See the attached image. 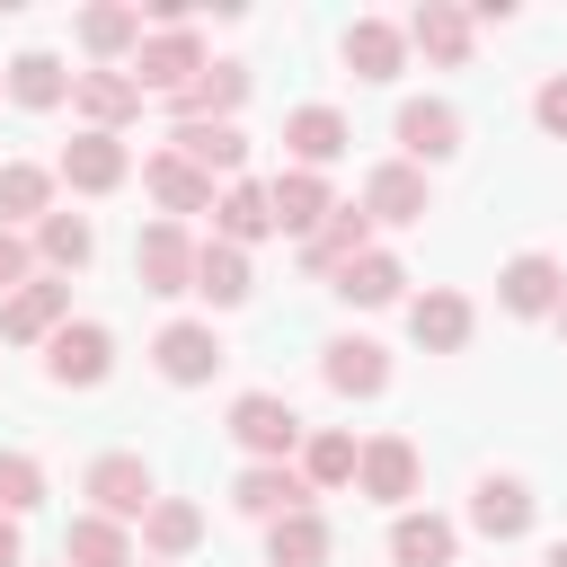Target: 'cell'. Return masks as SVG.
Returning a JSON list of instances; mask_svg holds the SVG:
<instances>
[{
    "instance_id": "52a82bcc",
    "label": "cell",
    "mask_w": 567,
    "mask_h": 567,
    "mask_svg": "<svg viewBox=\"0 0 567 567\" xmlns=\"http://www.w3.org/2000/svg\"><path fill=\"white\" fill-rule=\"evenodd\" d=\"M133 275H142V292H195V239L177 221H151L133 239Z\"/></svg>"
},
{
    "instance_id": "ba28073f",
    "label": "cell",
    "mask_w": 567,
    "mask_h": 567,
    "mask_svg": "<svg viewBox=\"0 0 567 567\" xmlns=\"http://www.w3.org/2000/svg\"><path fill=\"white\" fill-rule=\"evenodd\" d=\"M399 151H408V168L452 159V151H461V106H452V97H408V106H399Z\"/></svg>"
},
{
    "instance_id": "5b68a950",
    "label": "cell",
    "mask_w": 567,
    "mask_h": 567,
    "mask_svg": "<svg viewBox=\"0 0 567 567\" xmlns=\"http://www.w3.org/2000/svg\"><path fill=\"white\" fill-rule=\"evenodd\" d=\"M151 354H159V381H177V390H195V381L221 372V337H213V319H168V328L151 337Z\"/></svg>"
},
{
    "instance_id": "d590c367",
    "label": "cell",
    "mask_w": 567,
    "mask_h": 567,
    "mask_svg": "<svg viewBox=\"0 0 567 567\" xmlns=\"http://www.w3.org/2000/svg\"><path fill=\"white\" fill-rule=\"evenodd\" d=\"M80 44H89L97 62L133 53V44H142V9H115V0H106V9H80Z\"/></svg>"
},
{
    "instance_id": "d6a6232c",
    "label": "cell",
    "mask_w": 567,
    "mask_h": 567,
    "mask_svg": "<svg viewBox=\"0 0 567 567\" xmlns=\"http://www.w3.org/2000/svg\"><path fill=\"white\" fill-rule=\"evenodd\" d=\"M89 248H97V230H89V213H44V221H35V257H44L53 275H71V266H89Z\"/></svg>"
},
{
    "instance_id": "d6986e66",
    "label": "cell",
    "mask_w": 567,
    "mask_h": 567,
    "mask_svg": "<svg viewBox=\"0 0 567 567\" xmlns=\"http://www.w3.org/2000/svg\"><path fill=\"white\" fill-rule=\"evenodd\" d=\"M363 248H372V221H363L354 204H337V213L301 239V266H310V275H337V266H354Z\"/></svg>"
},
{
    "instance_id": "ac0fdd59",
    "label": "cell",
    "mask_w": 567,
    "mask_h": 567,
    "mask_svg": "<svg viewBox=\"0 0 567 567\" xmlns=\"http://www.w3.org/2000/svg\"><path fill=\"white\" fill-rule=\"evenodd\" d=\"M266 213H275V230H301V239H310V230H319L337 204H328V177H310V168H284V177L266 186Z\"/></svg>"
},
{
    "instance_id": "3957f363",
    "label": "cell",
    "mask_w": 567,
    "mask_h": 567,
    "mask_svg": "<svg viewBox=\"0 0 567 567\" xmlns=\"http://www.w3.org/2000/svg\"><path fill=\"white\" fill-rule=\"evenodd\" d=\"M115 372V337L97 328V319H62L53 337H44V381H62V390H97Z\"/></svg>"
},
{
    "instance_id": "74e56055",
    "label": "cell",
    "mask_w": 567,
    "mask_h": 567,
    "mask_svg": "<svg viewBox=\"0 0 567 567\" xmlns=\"http://www.w3.org/2000/svg\"><path fill=\"white\" fill-rule=\"evenodd\" d=\"M27 505H44V470H35L27 452H0V514L18 523Z\"/></svg>"
},
{
    "instance_id": "f1b7e54d",
    "label": "cell",
    "mask_w": 567,
    "mask_h": 567,
    "mask_svg": "<svg viewBox=\"0 0 567 567\" xmlns=\"http://www.w3.org/2000/svg\"><path fill=\"white\" fill-rule=\"evenodd\" d=\"M142 186H151L168 213H213V177H204L195 159H177V151H159V159L142 168Z\"/></svg>"
},
{
    "instance_id": "ab89813d",
    "label": "cell",
    "mask_w": 567,
    "mask_h": 567,
    "mask_svg": "<svg viewBox=\"0 0 567 567\" xmlns=\"http://www.w3.org/2000/svg\"><path fill=\"white\" fill-rule=\"evenodd\" d=\"M532 115H540V133H558V142H567V71H558V80H540Z\"/></svg>"
},
{
    "instance_id": "9c48e42d",
    "label": "cell",
    "mask_w": 567,
    "mask_h": 567,
    "mask_svg": "<svg viewBox=\"0 0 567 567\" xmlns=\"http://www.w3.org/2000/svg\"><path fill=\"white\" fill-rule=\"evenodd\" d=\"M558 292H567V275H558V257H540V248L505 257V275H496V301H505L514 319H549Z\"/></svg>"
},
{
    "instance_id": "30bf717a",
    "label": "cell",
    "mask_w": 567,
    "mask_h": 567,
    "mask_svg": "<svg viewBox=\"0 0 567 567\" xmlns=\"http://www.w3.org/2000/svg\"><path fill=\"white\" fill-rule=\"evenodd\" d=\"M62 310H71V284L35 275V284H18V292L0 301V337H9V346H44V337L62 328Z\"/></svg>"
},
{
    "instance_id": "e575fe53",
    "label": "cell",
    "mask_w": 567,
    "mask_h": 567,
    "mask_svg": "<svg viewBox=\"0 0 567 567\" xmlns=\"http://www.w3.org/2000/svg\"><path fill=\"white\" fill-rule=\"evenodd\" d=\"M0 89H9V97H18V106H62V97H71V71H62V62H53V53H18V62H9V80H0Z\"/></svg>"
},
{
    "instance_id": "7a4b0ae2",
    "label": "cell",
    "mask_w": 567,
    "mask_h": 567,
    "mask_svg": "<svg viewBox=\"0 0 567 567\" xmlns=\"http://www.w3.org/2000/svg\"><path fill=\"white\" fill-rule=\"evenodd\" d=\"M230 434H239V452H257V461H292V452H301V408H292L284 390H239V399H230Z\"/></svg>"
},
{
    "instance_id": "603a6c76",
    "label": "cell",
    "mask_w": 567,
    "mask_h": 567,
    "mask_svg": "<svg viewBox=\"0 0 567 567\" xmlns=\"http://www.w3.org/2000/svg\"><path fill=\"white\" fill-rule=\"evenodd\" d=\"M195 292H204L213 310H239V301H248V248H230V239H195Z\"/></svg>"
},
{
    "instance_id": "cb8c5ba5",
    "label": "cell",
    "mask_w": 567,
    "mask_h": 567,
    "mask_svg": "<svg viewBox=\"0 0 567 567\" xmlns=\"http://www.w3.org/2000/svg\"><path fill=\"white\" fill-rule=\"evenodd\" d=\"M275 230V213H266V186H248V177H230L221 195H213V239H230V248H248V239H266Z\"/></svg>"
},
{
    "instance_id": "4316f807",
    "label": "cell",
    "mask_w": 567,
    "mask_h": 567,
    "mask_svg": "<svg viewBox=\"0 0 567 567\" xmlns=\"http://www.w3.org/2000/svg\"><path fill=\"white\" fill-rule=\"evenodd\" d=\"M399 53H408V35H399L390 18H354V27H346V62H354V80H399Z\"/></svg>"
},
{
    "instance_id": "e0dca14e",
    "label": "cell",
    "mask_w": 567,
    "mask_h": 567,
    "mask_svg": "<svg viewBox=\"0 0 567 567\" xmlns=\"http://www.w3.org/2000/svg\"><path fill=\"white\" fill-rule=\"evenodd\" d=\"M416 53H434V62H470V35H478V18L470 9H452V0H425L408 27H399Z\"/></svg>"
},
{
    "instance_id": "9a60e30c",
    "label": "cell",
    "mask_w": 567,
    "mask_h": 567,
    "mask_svg": "<svg viewBox=\"0 0 567 567\" xmlns=\"http://www.w3.org/2000/svg\"><path fill=\"white\" fill-rule=\"evenodd\" d=\"M346 142H354V133H346L337 106H292V115H284V151H292V168H310V177H319Z\"/></svg>"
},
{
    "instance_id": "6da1fadb",
    "label": "cell",
    "mask_w": 567,
    "mask_h": 567,
    "mask_svg": "<svg viewBox=\"0 0 567 567\" xmlns=\"http://www.w3.org/2000/svg\"><path fill=\"white\" fill-rule=\"evenodd\" d=\"M195 71H204V35H195V27H151V35L133 44V71H124V80H133L142 97H177Z\"/></svg>"
},
{
    "instance_id": "484cf974",
    "label": "cell",
    "mask_w": 567,
    "mask_h": 567,
    "mask_svg": "<svg viewBox=\"0 0 567 567\" xmlns=\"http://www.w3.org/2000/svg\"><path fill=\"white\" fill-rule=\"evenodd\" d=\"M266 567H328V523L301 505V514H275L266 523Z\"/></svg>"
},
{
    "instance_id": "b9f144b4",
    "label": "cell",
    "mask_w": 567,
    "mask_h": 567,
    "mask_svg": "<svg viewBox=\"0 0 567 567\" xmlns=\"http://www.w3.org/2000/svg\"><path fill=\"white\" fill-rule=\"evenodd\" d=\"M540 567H567V540H549V558H540Z\"/></svg>"
},
{
    "instance_id": "83f0119b",
    "label": "cell",
    "mask_w": 567,
    "mask_h": 567,
    "mask_svg": "<svg viewBox=\"0 0 567 567\" xmlns=\"http://www.w3.org/2000/svg\"><path fill=\"white\" fill-rule=\"evenodd\" d=\"M177 159H195L204 177H239L248 133H239V124H177Z\"/></svg>"
},
{
    "instance_id": "60d3db41",
    "label": "cell",
    "mask_w": 567,
    "mask_h": 567,
    "mask_svg": "<svg viewBox=\"0 0 567 567\" xmlns=\"http://www.w3.org/2000/svg\"><path fill=\"white\" fill-rule=\"evenodd\" d=\"M0 567H18V523L0 514Z\"/></svg>"
},
{
    "instance_id": "7bdbcfd3",
    "label": "cell",
    "mask_w": 567,
    "mask_h": 567,
    "mask_svg": "<svg viewBox=\"0 0 567 567\" xmlns=\"http://www.w3.org/2000/svg\"><path fill=\"white\" fill-rule=\"evenodd\" d=\"M549 319H558V337H567V292H558V310H549Z\"/></svg>"
},
{
    "instance_id": "d4e9b609",
    "label": "cell",
    "mask_w": 567,
    "mask_h": 567,
    "mask_svg": "<svg viewBox=\"0 0 567 567\" xmlns=\"http://www.w3.org/2000/svg\"><path fill=\"white\" fill-rule=\"evenodd\" d=\"M452 549H461V532L443 514H399L390 523V558L399 567H452Z\"/></svg>"
},
{
    "instance_id": "f546056e",
    "label": "cell",
    "mask_w": 567,
    "mask_h": 567,
    "mask_svg": "<svg viewBox=\"0 0 567 567\" xmlns=\"http://www.w3.org/2000/svg\"><path fill=\"white\" fill-rule=\"evenodd\" d=\"M399 284H408V275H399V257H390V248H363L354 266H337V292H346L354 310H381V301H399Z\"/></svg>"
},
{
    "instance_id": "44dd1931",
    "label": "cell",
    "mask_w": 567,
    "mask_h": 567,
    "mask_svg": "<svg viewBox=\"0 0 567 567\" xmlns=\"http://www.w3.org/2000/svg\"><path fill=\"white\" fill-rule=\"evenodd\" d=\"M470 523H478L487 540H523V532H532V487L487 470V478H478V496H470Z\"/></svg>"
},
{
    "instance_id": "1f68e13d",
    "label": "cell",
    "mask_w": 567,
    "mask_h": 567,
    "mask_svg": "<svg viewBox=\"0 0 567 567\" xmlns=\"http://www.w3.org/2000/svg\"><path fill=\"white\" fill-rule=\"evenodd\" d=\"M62 567H133V549H124V523H106V514H80V523L62 532Z\"/></svg>"
},
{
    "instance_id": "f35d334b",
    "label": "cell",
    "mask_w": 567,
    "mask_h": 567,
    "mask_svg": "<svg viewBox=\"0 0 567 567\" xmlns=\"http://www.w3.org/2000/svg\"><path fill=\"white\" fill-rule=\"evenodd\" d=\"M18 284H35V248H27L18 230H0V301H9Z\"/></svg>"
},
{
    "instance_id": "4dcf8cb0",
    "label": "cell",
    "mask_w": 567,
    "mask_h": 567,
    "mask_svg": "<svg viewBox=\"0 0 567 567\" xmlns=\"http://www.w3.org/2000/svg\"><path fill=\"white\" fill-rule=\"evenodd\" d=\"M195 540H204V514H195L186 496H159V505L142 514V549H151V558H186Z\"/></svg>"
},
{
    "instance_id": "4fadbf2b",
    "label": "cell",
    "mask_w": 567,
    "mask_h": 567,
    "mask_svg": "<svg viewBox=\"0 0 567 567\" xmlns=\"http://www.w3.org/2000/svg\"><path fill=\"white\" fill-rule=\"evenodd\" d=\"M239 97H248V71H239V62H204L168 106H177V124H230Z\"/></svg>"
},
{
    "instance_id": "7402d4cb",
    "label": "cell",
    "mask_w": 567,
    "mask_h": 567,
    "mask_svg": "<svg viewBox=\"0 0 567 567\" xmlns=\"http://www.w3.org/2000/svg\"><path fill=\"white\" fill-rule=\"evenodd\" d=\"M71 106L89 115V133H115V124L142 106V89H133L124 71H71Z\"/></svg>"
},
{
    "instance_id": "836d02e7",
    "label": "cell",
    "mask_w": 567,
    "mask_h": 567,
    "mask_svg": "<svg viewBox=\"0 0 567 567\" xmlns=\"http://www.w3.org/2000/svg\"><path fill=\"white\" fill-rule=\"evenodd\" d=\"M44 204H53V168L9 159V168H0V230H9V221H44Z\"/></svg>"
},
{
    "instance_id": "8d00e7d4",
    "label": "cell",
    "mask_w": 567,
    "mask_h": 567,
    "mask_svg": "<svg viewBox=\"0 0 567 567\" xmlns=\"http://www.w3.org/2000/svg\"><path fill=\"white\" fill-rule=\"evenodd\" d=\"M354 452H363V443L337 434V425H328V434H301V478H310V487H346V478H354Z\"/></svg>"
},
{
    "instance_id": "ffe728a7",
    "label": "cell",
    "mask_w": 567,
    "mask_h": 567,
    "mask_svg": "<svg viewBox=\"0 0 567 567\" xmlns=\"http://www.w3.org/2000/svg\"><path fill=\"white\" fill-rule=\"evenodd\" d=\"M319 372H328V390H346V399H381V390H390V354H381L372 337H337Z\"/></svg>"
},
{
    "instance_id": "8fae6325",
    "label": "cell",
    "mask_w": 567,
    "mask_h": 567,
    "mask_svg": "<svg viewBox=\"0 0 567 567\" xmlns=\"http://www.w3.org/2000/svg\"><path fill=\"white\" fill-rule=\"evenodd\" d=\"M124 168H133V159H124V142H115V133H71V142H62V159H53V177H62V186H80V195L124 186Z\"/></svg>"
},
{
    "instance_id": "ee69618b",
    "label": "cell",
    "mask_w": 567,
    "mask_h": 567,
    "mask_svg": "<svg viewBox=\"0 0 567 567\" xmlns=\"http://www.w3.org/2000/svg\"><path fill=\"white\" fill-rule=\"evenodd\" d=\"M133 567H159V558H133Z\"/></svg>"
},
{
    "instance_id": "2e32d148",
    "label": "cell",
    "mask_w": 567,
    "mask_h": 567,
    "mask_svg": "<svg viewBox=\"0 0 567 567\" xmlns=\"http://www.w3.org/2000/svg\"><path fill=\"white\" fill-rule=\"evenodd\" d=\"M408 337H416L425 354H461V346H470V301L443 292V284L416 292V301H408Z\"/></svg>"
},
{
    "instance_id": "8992f818",
    "label": "cell",
    "mask_w": 567,
    "mask_h": 567,
    "mask_svg": "<svg viewBox=\"0 0 567 567\" xmlns=\"http://www.w3.org/2000/svg\"><path fill=\"white\" fill-rule=\"evenodd\" d=\"M416 470H425V461H416L408 434H372V443L354 452V487H363L372 505H408V496H416Z\"/></svg>"
},
{
    "instance_id": "5bb4252c",
    "label": "cell",
    "mask_w": 567,
    "mask_h": 567,
    "mask_svg": "<svg viewBox=\"0 0 567 567\" xmlns=\"http://www.w3.org/2000/svg\"><path fill=\"white\" fill-rule=\"evenodd\" d=\"M363 221H390V230L425 221V168H408V159L372 168V177H363Z\"/></svg>"
},
{
    "instance_id": "277c9868",
    "label": "cell",
    "mask_w": 567,
    "mask_h": 567,
    "mask_svg": "<svg viewBox=\"0 0 567 567\" xmlns=\"http://www.w3.org/2000/svg\"><path fill=\"white\" fill-rule=\"evenodd\" d=\"M80 487L97 496V514H106V523H142V514L159 505V487H151V461H142V452H97Z\"/></svg>"
},
{
    "instance_id": "7c38bea8",
    "label": "cell",
    "mask_w": 567,
    "mask_h": 567,
    "mask_svg": "<svg viewBox=\"0 0 567 567\" xmlns=\"http://www.w3.org/2000/svg\"><path fill=\"white\" fill-rule=\"evenodd\" d=\"M230 496H239V514H257V523H275V514H301V505H310V478H301L292 461H248Z\"/></svg>"
}]
</instances>
